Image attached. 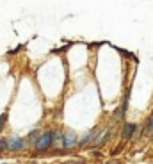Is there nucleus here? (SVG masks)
<instances>
[{
	"label": "nucleus",
	"instance_id": "1",
	"mask_svg": "<svg viewBox=\"0 0 153 164\" xmlns=\"http://www.w3.org/2000/svg\"><path fill=\"white\" fill-rule=\"evenodd\" d=\"M52 143H53V136H52V132H45L41 137H38L36 148H38V150H46Z\"/></svg>",
	"mask_w": 153,
	"mask_h": 164
},
{
	"label": "nucleus",
	"instance_id": "2",
	"mask_svg": "<svg viewBox=\"0 0 153 164\" xmlns=\"http://www.w3.org/2000/svg\"><path fill=\"white\" fill-rule=\"evenodd\" d=\"M7 148H9V150H20V148H23V139H21V137H13V139H9V141H7Z\"/></svg>",
	"mask_w": 153,
	"mask_h": 164
},
{
	"label": "nucleus",
	"instance_id": "3",
	"mask_svg": "<svg viewBox=\"0 0 153 164\" xmlns=\"http://www.w3.org/2000/svg\"><path fill=\"white\" fill-rule=\"evenodd\" d=\"M135 130H137V125H135V123H128V125L123 129V139H130Z\"/></svg>",
	"mask_w": 153,
	"mask_h": 164
},
{
	"label": "nucleus",
	"instance_id": "4",
	"mask_svg": "<svg viewBox=\"0 0 153 164\" xmlns=\"http://www.w3.org/2000/svg\"><path fill=\"white\" fill-rule=\"evenodd\" d=\"M62 144H64V146H73V144H77V136H73V134H68V136H64V139H62Z\"/></svg>",
	"mask_w": 153,
	"mask_h": 164
},
{
	"label": "nucleus",
	"instance_id": "5",
	"mask_svg": "<svg viewBox=\"0 0 153 164\" xmlns=\"http://www.w3.org/2000/svg\"><path fill=\"white\" fill-rule=\"evenodd\" d=\"M151 134H153V116L148 120L146 127H144V136H151Z\"/></svg>",
	"mask_w": 153,
	"mask_h": 164
},
{
	"label": "nucleus",
	"instance_id": "6",
	"mask_svg": "<svg viewBox=\"0 0 153 164\" xmlns=\"http://www.w3.org/2000/svg\"><path fill=\"white\" fill-rule=\"evenodd\" d=\"M38 137H39V136H38V130H32V132L29 134V141H31L32 144H34L36 141H38Z\"/></svg>",
	"mask_w": 153,
	"mask_h": 164
},
{
	"label": "nucleus",
	"instance_id": "7",
	"mask_svg": "<svg viewBox=\"0 0 153 164\" xmlns=\"http://www.w3.org/2000/svg\"><path fill=\"white\" fill-rule=\"evenodd\" d=\"M5 121H7V114H2V116H0V130H2V127L5 125Z\"/></svg>",
	"mask_w": 153,
	"mask_h": 164
},
{
	"label": "nucleus",
	"instance_id": "8",
	"mask_svg": "<svg viewBox=\"0 0 153 164\" xmlns=\"http://www.w3.org/2000/svg\"><path fill=\"white\" fill-rule=\"evenodd\" d=\"M107 164H119V162H116V161H111V162H107Z\"/></svg>",
	"mask_w": 153,
	"mask_h": 164
},
{
	"label": "nucleus",
	"instance_id": "9",
	"mask_svg": "<svg viewBox=\"0 0 153 164\" xmlns=\"http://www.w3.org/2000/svg\"><path fill=\"white\" fill-rule=\"evenodd\" d=\"M32 164H38V162H32Z\"/></svg>",
	"mask_w": 153,
	"mask_h": 164
}]
</instances>
